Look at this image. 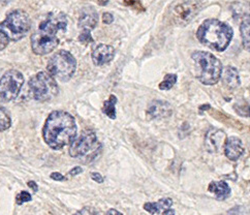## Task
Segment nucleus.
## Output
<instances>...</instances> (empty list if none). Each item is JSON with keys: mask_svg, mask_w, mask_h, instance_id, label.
I'll return each instance as SVG.
<instances>
[{"mask_svg": "<svg viewBox=\"0 0 250 215\" xmlns=\"http://www.w3.org/2000/svg\"><path fill=\"white\" fill-rule=\"evenodd\" d=\"M77 136V124L74 116L64 111L52 112L42 129L46 144L54 150H60L71 144Z\"/></svg>", "mask_w": 250, "mask_h": 215, "instance_id": "f257e3e1", "label": "nucleus"}, {"mask_svg": "<svg viewBox=\"0 0 250 215\" xmlns=\"http://www.w3.org/2000/svg\"><path fill=\"white\" fill-rule=\"evenodd\" d=\"M233 34V29L227 23L216 19H208L199 27L196 38L204 46L222 52L229 47Z\"/></svg>", "mask_w": 250, "mask_h": 215, "instance_id": "f03ea898", "label": "nucleus"}, {"mask_svg": "<svg viewBox=\"0 0 250 215\" xmlns=\"http://www.w3.org/2000/svg\"><path fill=\"white\" fill-rule=\"evenodd\" d=\"M196 78L204 85H215L222 75V64L210 52L196 51L192 54Z\"/></svg>", "mask_w": 250, "mask_h": 215, "instance_id": "7ed1b4c3", "label": "nucleus"}, {"mask_svg": "<svg viewBox=\"0 0 250 215\" xmlns=\"http://www.w3.org/2000/svg\"><path fill=\"white\" fill-rule=\"evenodd\" d=\"M31 22L29 16L23 11H14L8 14L6 19L0 23L1 31L8 41L18 42L22 40L30 30Z\"/></svg>", "mask_w": 250, "mask_h": 215, "instance_id": "20e7f679", "label": "nucleus"}, {"mask_svg": "<svg viewBox=\"0 0 250 215\" xmlns=\"http://www.w3.org/2000/svg\"><path fill=\"white\" fill-rule=\"evenodd\" d=\"M77 61L68 51L61 50L53 55L49 62L47 69L49 75L62 82H66L76 73Z\"/></svg>", "mask_w": 250, "mask_h": 215, "instance_id": "39448f33", "label": "nucleus"}, {"mask_svg": "<svg viewBox=\"0 0 250 215\" xmlns=\"http://www.w3.org/2000/svg\"><path fill=\"white\" fill-rule=\"evenodd\" d=\"M28 85L34 100L38 102H49L55 98L59 93V87L56 80L43 71L33 76L29 80Z\"/></svg>", "mask_w": 250, "mask_h": 215, "instance_id": "423d86ee", "label": "nucleus"}, {"mask_svg": "<svg viewBox=\"0 0 250 215\" xmlns=\"http://www.w3.org/2000/svg\"><path fill=\"white\" fill-rule=\"evenodd\" d=\"M100 149H102V145L98 144L96 133L91 129H85L79 138L71 142L69 155L75 158L95 156Z\"/></svg>", "mask_w": 250, "mask_h": 215, "instance_id": "0eeeda50", "label": "nucleus"}, {"mask_svg": "<svg viewBox=\"0 0 250 215\" xmlns=\"http://www.w3.org/2000/svg\"><path fill=\"white\" fill-rule=\"evenodd\" d=\"M24 84V77L19 70L11 69L0 79V103L14 101Z\"/></svg>", "mask_w": 250, "mask_h": 215, "instance_id": "6e6552de", "label": "nucleus"}, {"mask_svg": "<svg viewBox=\"0 0 250 215\" xmlns=\"http://www.w3.org/2000/svg\"><path fill=\"white\" fill-rule=\"evenodd\" d=\"M59 44V38L57 33L50 29L40 26L37 32L31 37V48L37 55H47L54 51Z\"/></svg>", "mask_w": 250, "mask_h": 215, "instance_id": "1a4fd4ad", "label": "nucleus"}, {"mask_svg": "<svg viewBox=\"0 0 250 215\" xmlns=\"http://www.w3.org/2000/svg\"><path fill=\"white\" fill-rule=\"evenodd\" d=\"M202 10L200 1H184L177 3L172 7L168 18L172 23L178 26H185L191 22L194 17Z\"/></svg>", "mask_w": 250, "mask_h": 215, "instance_id": "9d476101", "label": "nucleus"}, {"mask_svg": "<svg viewBox=\"0 0 250 215\" xmlns=\"http://www.w3.org/2000/svg\"><path fill=\"white\" fill-rule=\"evenodd\" d=\"M226 139L227 136L225 131L217 129H211L205 136V147L209 152H218L225 145Z\"/></svg>", "mask_w": 250, "mask_h": 215, "instance_id": "9b49d317", "label": "nucleus"}, {"mask_svg": "<svg viewBox=\"0 0 250 215\" xmlns=\"http://www.w3.org/2000/svg\"><path fill=\"white\" fill-rule=\"evenodd\" d=\"M172 112H173V108L167 102L153 101L150 103L148 107L147 118L149 120L167 118L172 114Z\"/></svg>", "mask_w": 250, "mask_h": 215, "instance_id": "f8f14e48", "label": "nucleus"}, {"mask_svg": "<svg viewBox=\"0 0 250 215\" xmlns=\"http://www.w3.org/2000/svg\"><path fill=\"white\" fill-rule=\"evenodd\" d=\"M115 56V49L109 44L101 43L94 48L92 51V60L94 64L97 66H102L108 64L113 60Z\"/></svg>", "mask_w": 250, "mask_h": 215, "instance_id": "ddd939ff", "label": "nucleus"}, {"mask_svg": "<svg viewBox=\"0 0 250 215\" xmlns=\"http://www.w3.org/2000/svg\"><path fill=\"white\" fill-rule=\"evenodd\" d=\"M172 206L173 200L165 198L160 199L156 203H146L144 205V209L151 215H175Z\"/></svg>", "mask_w": 250, "mask_h": 215, "instance_id": "4468645a", "label": "nucleus"}, {"mask_svg": "<svg viewBox=\"0 0 250 215\" xmlns=\"http://www.w3.org/2000/svg\"><path fill=\"white\" fill-rule=\"evenodd\" d=\"M40 26H42V27H44V28L50 29L55 33L64 32L66 30V27H67L66 16L62 13L50 15V17H48L46 20L42 22Z\"/></svg>", "mask_w": 250, "mask_h": 215, "instance_id": "2eb2a0df", "label": "nucleus"}, {"mask_svg": "<svg viewBox=\"0 0 250 215\" xmlns=\"http://www.w3.org/2000/svg\"><path fill=\"white\" fill-rule=\"evenodd\" d=\"M223 149H225L226 156L230 160H238L242 154L244 153V147L243 143L239 138L230 137L228 140H226L225 145H223Z\"/></svg>", "mask_w": 250, "mask_h": 215, "instance_id": "dca6fc26", "label": "nucleus"}, {"mask_svg": "<svg viewBox=\"0 0 250 215\" xmlns=\"http://www.w3.org/2000/svg\"><path fill=\"white\" fill-rule=\"evenodd\" d=\"M98 23V14L92 6L84 7L79 17V27L91 30L95 28Z\"/></svg>", "mask_w": 250, "mask_h": 215, "instance_id": "f3484780", "label": "nucleus"}, {"mask_svg": "<svg viewBox=\"0 0 250 215\" xmlns=\"http://www.w3.org/2000/svg\"><path fill=\"white\" fill-rule=\"evenodd\" d=\"M240 76L237 68L233 66L226 67L222 75V83L229 89H236L240 86Z\"/></svg>", "mask_w": 250, "mask_h": 215, "instance_id": "a211bd4d", "label": "nucleus"}, {"mask_svg": "<svg viewBox=\"0 0 250 215\" xmlns=\"http://www.w3.org/2000/svg\"><path fill=\"white\" fill-rule=\"evenodd\" d=\"M209 192L216 195V199L219 201L227 200L230 195V187L227 182L223 181H213L209 185Z\"/></svg>", "mask_w": 250, "mask_h": 215, "instance_id": "6ab92c4d", "label": "nucleus"}, {"mask_svg": "<svg viewBox=\"0 0 250 215\" xmlns=\"http://www.w3.org/2000/svg\"><path fill=\"white\" fill-rule=\"evenodd\" d=\"M116 103H117V97L115 95H111L109 100L104 103L103 112L111 119L116 118V108H115Z\"/></svg>", "mask_w": 250, "mask_h": 215, "instance_id": "aec40b11", "label": "nucleus"}, {"mask_svg": "<svg viewBox=\"0 0 250 215\" xmlns=\"http://www.w3.org/2000/svg\"><path fill=\"white\" fill-rule=\"evenodd\" d=\"M241 35H242L243 43L247 50H249V16L247 15L240 26Z\"/></svg>", "mask_w": 250, "mask_h": 215, "instance_id": "412c9836", "label": "nucleus"}, {"mask_svg": "<svg viewBox=\"0 0 250 215\" xmlns=\"http://www.w3.org/2000/svg\"><path fill=\"white\" fill-rule=\"evenodd\" d=\"M12 120L10 115L3 109V108H0V131H4L11 128Z\"/></svg>", "mask_w": 250, "mask_h": 215, "instance_id": "4be33fe9", "label": "nucleus"}, {"mask_svg": "<svg viewBox=\"0 0 250 215\" xmlns=\"http://www.w3.org/2000/svg\"><path fill=\"white\" fill-rule=\"evenodd\" d=\"M177 82V75L175 74H167L162 83L159 84V89L162 90H169V89L173 88V86Z\"/></svg>", "mask_w": 250, "mask_h": 215, "instance_id": "5701e85b", "label": "nucleus"}, {"mask_svg": "<svg viewBox=\"0 0 250 215\" xmlns=\"http://www.w3.org/2000/svg\"><path fill=\"white\" fill-rule=\"evenodd\" d=\"M79 41L83 43H92L94 42L91 37L90 30H87V29H84L81 32V34L79 35Z\"/></svg>", "mask_w": 250, "mask_h": 215, "instance_id": "b1692460", "label": "nucleus"}, {"mask_svg": "<svg viewBox=\"0 0 250 215\" xmlns=\"http://www.w3.org/2000/svg\"><path fill=\"white\" fill-rule=\"evenodd\" d=\"M31 194L28 193V192H21L19 194L17 195L16 198V201H17V204L18 205H22L26 202H29L31 201Z\"/></svg>", "mask_w": 250, "mask_h": 215, "instance_id": "393cba45", "label": "nucleus"}, {"mask_svg": "<svg viewBox=\"0 0 250 215\" xmlns=\"http://www.w3.org/2000/svg\"><path fill=\"white\" fill-rule=\"evenodd\" d=\"M100 212H98L96 209L92 207H85L82 210H80L76 215H98Z\"/></svg>", "mask_w": 250, "mask_h": 215, "instance_id": "a878e982", "label": "nucleus"}, {"mask_svg": "<svg viewBox=\"0 0 250 215\" xmlns=\"http://www.w3.org/2000/svg\"><path fill=\"white\" fill-rule=\"evenodd\" d=\"M8 39L5 37V35L0 31V51H2L3 49H5L8 44Z\"/></svg>", "mask_w": 250, "mask_h": 215, "instance_id": "bb28decb", "label": "nucleus"}, {"mask_svg": "<svg viewBox=\"0 0 250 215\" xmlns=\"http://www.w3.org/2000/svg\"><path fill=\"white\" fill-rule=\"evenodd\" d=\"M103 21H104V24H111V23H113V21H114V17H113V15L112 14H110V13H104V15H103Z\"/></svg>", "mask_w": 250, "mask_h": 215, "instance_id": "cd10ccee", "label": "nucleus"}, {"mask_svg": "<svg viewBox=\"0 0 250 215\" xmlns=\"http://www.w3.org/2000/svg\"><path fill=\"white\" fill-rule=\"evenodd\" d=\"M91 178H92V180H94L95 182H98V183L104 182V178L100 173H92Z\"/></svg>", "mask_w": 250, "mask_h": 215, "instance_id": "c85d7f7f", "label": "nucleus"}, {"mask_svg": "<svg viewBox=\"0 0 250 215\" xmlns=\"http://www.w3.org/2000/svg\"><path fill=\"white\" fill-rule=\"evenodd\" d=\"M51 178L53 179V180H55V181H62V180H64L65 179V177L64 176H62L60 173H52L51 174Z\"/></svg>", "mask_w": 250, "mask_h": 215, "instance_id": "c756f323", "label": "nucleus"}, {"mask_svg": "<svg viewBox=\"0 0 250 215\" xmlns=\"http://www.w3.org/2000/svg\"><path fill=\"white\" fill-rule=\"evenodd\" d=\"M83 172V169L81 168V167H76V168H74L73 170H70L69 171V175H71V176H77V175H79V174H81Z\"/></svg>", "mask_w": 250, "mask_h": 215, "instance_id": "7c9ffc66", "label": "nucleus"}, {"mask_svg": "<svg viewBox=\"0 0 250 215\" xmlns=\"http://www.w3.org/2000/svg\"><path fill=\"white\" fill-rule=\"evenodd\" d=\"M28 186H29L30 188H32V190H33L35 193H37V192L39 191V186H38V184L35 183L34 181H29V182H28Z\"/></svg>", "mask_w": 250, "mask_h": 215, "instance_id": "2f4dec72", "label": "nucleus"}, {"mask_svg": "<svg viewBox=\"0 0 250 215\" xmlns=\"http://www.w3.org/2000/svg\"><path fill=\"white\" fill-rule=\"evenodd\" d=\"M105 215H123V214L116 209H110L108 212L105 213Z\"/></svg>", "mask_w": 250, "mask_h": 215, "instance_id": "473e14b6", "label": "nucleus"}]
</instances>
